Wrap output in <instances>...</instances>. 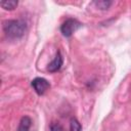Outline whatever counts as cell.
I'll list each match as a JSON object with an SVG mask.
<instances>
[{"label": "cell", "mask_w": 131, "mask_h": 131, "mask_svg": "<svg viewBox=\"0 0 131 131\" xmlns=\"http://www.w3.org/2000/svg\"><path fill=\"white\" fill-rule=\"evenodd\" d=\"M50 131H63V128L58 122H53L50 124Z\"/></svg>", "instance_id": "9"}, {"label": "cell", "mask_w": 131, "mask_h": 131, "mask_svg": "<svg viewBox=\"0 0 131 131\" xmlns=\"http://www.w3.org/2000/svg\"><path fill=\"white\" fill-rule=\"evenodd\" d=\"M70 131H82V126L76 118H72L70 122Z\"/></svg>", "instance_id": "8"}, {"label": "cell", "mask_w": 131, "mask_h": 131, "mask_svg": "<svg viewBox=\"0 0 131 131\" xmlns=\"http://www.w3.org/2000/svg\"><path fill=\"white\" fill-rule=\"evenodd\" d=\"M27 25L21 19H8L3 24V31L9 39H19L25 35Z\"/></svg>", "instance_id": "1"}, {"label": "cell", "mask_w": 131, "mask_h": 131, "mask_svg": "<svg viewBox=\"0 0 131 131\" xmlns=\"http://www.w3.org/2000/svg\"><path fill=\"white\" fill-rule=\"evenodd\" d=\"M62 62H63V59H62V56L60 54L59 51H57L55 57L53 58V60L48 64L47 67V70L50 72V73H55L57 71L60 70L61 66H62Z\"/></svg>", "instance_id": "4"}, {"label": "cell", "mask_w": 131, "mask_h": 131, "mask_svg": "<svg viewBox=\"0 0 131 131\" xmlns=\"http://www.w3.org/2000/svg\"><path fill=\"white\" fill-rule=\"evenodd\" d=\"M31 123H32V121H31V119L29 117H27V116L23 117L20 122H19L18 131H28L29 128L31 127Z\"/></svg>", "instance_id": "5"}, {"label": "cell", "mask_w": 131, "mask_h": 131, "mask_svg": "<svg viewBox=\"0 0 131 131\" xmlns=\"http://www.w3.org/2000/svg\"><path fill=\"white\" fill-rule=\"evenodd\" d=\"M32 87L34 88L35 92L39 95H43L50 87V83L42 77H37L32 81Z\"/></svg>", "instance_id": "3"}, {"label": "cell", "mask_w": 131, "mask_h": 131, "mask_svg": "<svg viewBox=\"0 0 131 131\" xmlns=\"http://www.w3.org/2000/svg\"><path fill=\"white\" fill-rule=\"evenodd\" d=\"M17 3L18 2L15 0H5V1H1L0 5L5 10H13L17 6Z\"/></svg>", "instance_id": "6"}, {"label": "cell", "mask_w": 131, "mask_h": 131, "mask_svg": "<svg viewBox=\"0 0 131 131\" xmlns=\"http://www.w3.org/2000/svg\"><path fill=\"white\" fill-rule=\"evenodd\" d=\"M93 4L100 10H106L110 8V6L113 4V2L108 1V0H98V1H94Z\"/></svg>", "instance_id": "7"}, {"label": "cell", "mask_w": 131, "mask_h": 131, "mask_svg": "<svg viewBox=\"0 0 131 131\" xmlns=\"http://www.w3.org/2000/svg\"><path fill=\"white\" fill-rule=\"evenodd\" d=\"M81 27L82 24L76 18H67L60 26V32L64 37H71Z\"/></svg>", "instance_id": "2"}]
</instances>
